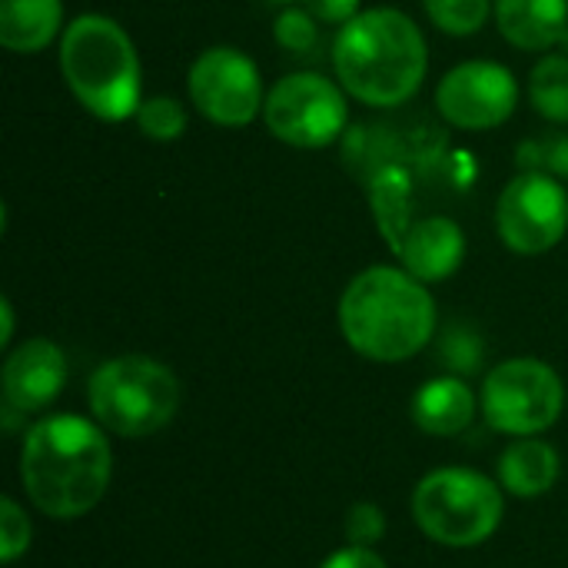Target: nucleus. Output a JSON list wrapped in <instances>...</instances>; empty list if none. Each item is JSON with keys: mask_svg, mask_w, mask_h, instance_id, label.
I'll return each instance as SVG.
<instances>
[{"mask_svg": "<svg viewBox=\"0 0 568 568\" xmlns=\"http://www.w3.org/2000/svg\"><path fill=\"white\" fill-rule=\"evenodd\" d=\"M60 0H0V43L13 53H37L60 33Z\"/></svg>", "mask_w": 568, "mask_h": 568, "instance_id": "obj_17", "label": "nucleus"}, {"mask_svg": "<svg viewBox=\"0 0 568 568\" xmlns=\"http://www.w3.org/2000/svg\"><path fill=\"white\" fill-rule=\"evenodd\" d=\"M0 320H3L0 346H7V343H10V336H13V310H10V300H0Z\"/></svg>", "mask_w": 568, "mask_h": 568, "instance_id": "obj_27", "label": "nucleus"}, {"mask_svg": "<svg viewBox=\"0 0 568 568\" xmlns=\"http://www.w3.org/2000/svg\"><path fill=\"white\" fill-rule=\"evenodd\" d=\"M339 329L359 356L403 363L433 339L436 303L409 270L369 266L339 300Z\"/></svg>", "mask_w": 568, "mask_h": 568, "instance_id": "obj_3", "label": "nucleus"}, {"mask_svg": "<svg viewBox=\"0 0 568 568\" xmlns=\"http://www.w3.org/2000/svg\"><path fill=\"white\" fill-rule=\"evenodd\" d=\"M499 33L519 50H549L568 30V0H493Z\"/></svg>", "mask_w": 568, "mask_h": 568, "instance_id": "obj_14", "label": "nucleus"}, {"mask_svg": "<svg viewBox=\"0 0 568 568\" xmlns=\"http://www.w3.org/2000/svg\"><path fill=\"white\" fill-rule=\"evenodd\" d=\"M566 406L562 379L539 359H506L486 376L483 413L486 423L506 436L546 433Z\"/></svg>", "mask_w": 568, "mask_h": 568, "instance_id": "obj_7", "label": "nucleus"}, {"mask_svg": "<svg viewBox=\"0 0 568 568\" xmlns=\"http://www.w3.org/2000/svg\"><path fill=\"white\" fill-rule=\"evenodd\" d=\"M90 409L100 426L116 436L143 439L160 433L180 409L176 376L146 356H120L103 363L90 379Z\"/></svg>", "mask_w": 568, "mask_h": 568, "instance_id": "obj_5", "label": "nucleus"}, {"mask_svg": "<svg viewBox=\"0 0 568 568\" xmlns=\"http://www.w3.org/2000/svg\"><path fill=\"white\" fill-rule=\"evenodd\" d=\"M496 230L523 256L552 250L568 230L566 190L549 173L523 170L496 200Z\"/></svg>", "mask_w": 568, "mask_h": 568, "instance_id": "obj_9", "label": "nucleus"}, {"mask_svg": "<svg viewBox=\"0 0 568 568\" xmlns=\"http://www.w3.org/2000/svg\"><path fill=\"white\" fill-rule=\"evenodd\" d=\"M529 97L532 106L552 120V123H568V57L549 53L542 57L532 73H529Z\"/></svg>", "mask_w": 568, "mask_h": 568, "instance_id": "obj_18", "label": "nucleus"}, {"mask_svg": "<svg viewBox=\"0 0 568 568\" xmlns=\"http://www.w3.org/2000/svg\"><path fill=\"white\" fill-rule=\"evenodd\" d=\"M276 43L296 57H306L316 50L320 43V30H316V17L310 10H296V7H286L280 17H276Z\"/></svg>", "mask_w": 568, "mask_h": 568, "instance_id": "obj_21", "label": "nucleus"}, {"mask_svg": "<svg viewBox=\"0 0 568 568\" xmlns=\"http://www.w3.org/2000/svg\"><path fill=\"white\" fill-rule=\"evenodd\" d=\"M136 126L143 136L170 143L176 136H183L186 130V110L176 97H150L140 103L136 110Z\"/></svg>", "mask_w": 568, "mask_h": 568, "instance_id": "obj_20", "label": "nucleus"}, {"mask_svg": "<svg viewBox=\"0 0 568 568\" xmlns=\"http://www.w3.org/2000/svg\"><path fill=\"white\" fill-rule=\"evenodd\" d=\"M339 87L369 106H399L426 80L429 50L423 30L399 10H363L339 27L333 43Z\"/></svg>", "mask_w": 568, "mask_h": 568, "instance_id": "obj_2", "label": "nucleus"}, {"mask_svg": "<svg viewBox=\"0 0 568 568\" xmlns=\"http://www.w3.org/2000/svg\"><path fill=\"white\" fill-rule=\"evenodd\" d=\"M27 546H30V523L13 499H3L0 503V559L10 566L27 552Z\"/></svg>", "mask_w": 568, "mask_h": 568, "instance_id": "obj_23", "label": "nucleus"}, {"mask_svg": "<svg viewBox=\"0 0 568 568\" xmlns=\"http://www.w3.org/2000/svg\"><path fill=\"white\" fill-rule=\"evenodd\" d=\"M429 20L453 37H469L483 30L493 13V0H423Z\"/></svg>", "mask_w": 568, "mask_h": 568, "instance_id": "obj_19", "label": "nucleus"}, {"mask_svg": "<svg viewBox=\"0 0 568 568\" xmlns=\"http://www.w3.org/2000/svg\"><path fill=\"white\" fill-rule=\"evenodd\" d=\"M190 100L220 126H246L266 103L256 63L236 47H210L193 60Z\"/></svg>", "mask_w": 568, "mask_h": 568, "instance_id": "obj_10", "label": "nucleus"}, {"mask_svg": "<svg viewBox=\"0 0 568 568\" xmlns=\"http://www.w3.org/2000/svg\"><path fill=\"white\" fill-rule=\"evenodd\" d=\"M476 416V396L463 379L443 376L426 383L413 399V419L429 436H456Z\"/></svg>", "mask_w": 568, "mask_h": 568, "instance_id": "obj_15", "label": "nucleus"}, {"mask_svg": "<svg viewBox=\"0 0 568 568\" xmlns=\"http://www.w3.org/2000/svg\"><path fill=\"white\" fill-rule=\"evenodd\" d=\"M499 479H503L506 493H513L519 499L546 496L559 479V453L542 439L523 436L503 453Z\"/></svg>", "mask_w": 568, "mask_h": 568, "instance_id": "obj_16", "label": "nucleus"}, {"mask_svg": "<svg viewBox=\"0 0 568 568\" xmlns=\"http://www.w3.org/2000/svg\"><path fill=\"white\" fill-rule=\"evenodd\" d=\"M413 516L433 542L469 549L499 529L503 493L473 469H436L416 486Z\"/></svg>", "mask_w": 568, "mask_h": 568, "instance_id": "obj_6", "label": "nucleus"}, {"mask_svg": "<svg viewBox=\"0 0 568 568\" xmlns=\"http://www.w3.org/2000/svg\"><path fill=\"white\" fill-rule=\"evenodd\" d=\"M519 166L549 173V176H568V136H546L529 140L519 146Z\"/></svg>", "mask_w": 568, "mask_h": 568, "instance_id": "obj_22", "label": "nucleus"}, {"mask_svg": "<svg viewBox=\"0 0 568 568\" xmlns=\"http://www.w3.org/2000/svg\"><path fill=\"white\" fill-rule=\"evenodd\" d=\"M323 568H386V562L373 552V549H363V546H349V549H339L333 552Z\"/></svg>", "mask_w": 568, "mask_h": 568, "instance_id": "obj_26", "label": "nucleus"}, {"mask_svg": "<svg viewBox=\"0 0 568 568\" xmlns=\"http://www.w3.org/2000/svg\"><path fill=\"white\" fill-rule=\"evenodd\" d=\"M323 23H349L359 13V0H300Z\"/></svg>", "mask_w": 568, "mask_h": 568, "instance_id": "obj_25", "label": "nucleus"}, {"mask_svg": "<svg viewBox=\"0 0 568 568\" xmlns=\"http://www.w3.org/2000/svg\"><path fill=\"white\" fill-rule=\"evenodd\" d=\"M67 383L63 349L50 339H27L3 363V399L13 413L47 409Z\"/></svg>", "mask_w": 568, "mask_h": 568, "instance_id": "obj_12", "label": "nucleus"}, {"mask_svg": "<svg viewBox=\"0 0 568 568\" xmlns=\"http://www.w3.org/2000/svg\"><path fill=\"white\" fill-rule=\"evenodd\" d=\"M393 253L399 256L403 270H409L423 283L449 280L466 256V233L453 216L433 213L409 223V230L396 240Z\"/></svg>", "mask_w": 568, "mask_h": 568, "instance_id": "obj_13", "label": "nucleus"}, {"mask_svg": "<svg viewBox=\"0 0 568 568\" xmlns=\"http://www.w3.org/2000/svg\"><path fill=\"white\" fill-rule=\"evenodd\" d=\"M60 70L70 93L93 116L120 123L140 110V57L126 30L103 17H77L60 40Z\"/></svg>", "mask_w": 568, "mask_h": 568, "instance_id": "obj_4", "label": "nucleus"}, {"mask_svg": "<svg viewBox=\"0 0 568 568\" xmlns=\"http://www.w3.org/2000/svg\"><path fill=\"white\" fill-rule=\"evenodd\" d=\"M270 3H290V0H270Z\"/></svg>", "mask_w": 568, "mask_h": 568, "instance_id": "obj_28", "label": "nucleus"}, {"mask_svg": "<svg viewBox=\"0 0 568 568\" xmlns=\"http://www.w3.org/2000/svg\"><path fill=\"white\" fill-rule=\"evenodd\" d=\"M343 87L323 73H286L280 77L263 103L270 133L300 150H320L339 140L346 130Z\"/></svg>", "mask_w": 568, "mask_h": 568, "instance_id": "obj_8", "label": "nucleus"}, {"mask_svg": "<svg viewBox=\"0 0 568 568\" xmlns=\"http://www.w3.org/2000/svg\"><path fill=\"white\" fill-rule=\"evenodd\" d=\"M110 446L103 433L80 416H50L37 423L20 449V483L30 503L53 519L90 513L110 486Z\"/></svg>", "mask_w": 568, "mask_h": 568, "instance_id": "obj_1", "label": "nucleus"}, {"mask_svg": "<svg viewBox=\"0 0 568 568\" xmlns=\"http://www.w3.org/2000/svg\"><path fill=\"white\" fill-rule=\"evenodd\" d=\"M383 536H386V516H383L379 506L359 503V506L349 509V516H346V539H349L353 546L369 549V546H376Z\"/></svg>", "mask_w": 568, "mask_h": 568, "instance_id": "obj_24", "label": "nucleus"}, {"mask_svg": "<svg viewBox=\"0 0 568 568\" xmlns=\"http://www.w3.org/2000/svg\"><path fill=\"white\" fill-rule=\"evenodd\" d=\"M519 103V83L513 70L493 60H469L453 67L436 87L439 113L459 130L503 126Z\"/></svg>", "mask_w": 568, "mask_h": 568, "instance_id": "obj_11", "label": "nucleus"}]
</instances>
